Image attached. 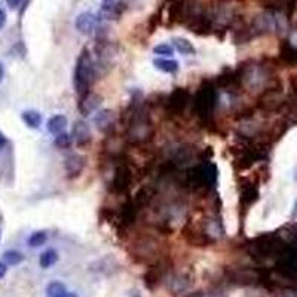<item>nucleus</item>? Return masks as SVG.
Segmentation results:
<instances>
[{"label":"nucleus","instance_id":"obj_4","mask_svg":"<svg viewBox=\"0 0 297 297\" xmlns=\"http://www.w3.org/2000/svg\"><path fill=\"white\" fill-rule=\"evenodd\" d=\"M95 72H97V67L94 66V61L88 49H84L81 55L78 57V61L75 66V75H73L75 89L79 97L89 92V88L95 81Z\"/></svg>","mask_w":297,"mask_h":297},{"label":"nucleus","instance_id":"obj_13","mask_svg":"<svg viewBox=\"0 0 297 297\" xmlns=\"http://www.w3.org/2000/svg\"><path fill=\"white\" fill-rule=\"evenodd\" d=\"M115 122H116L115 113L112 110H107V109L100 110L94 118V124L101 132H110L115 127Z\"/></svg>","mask_w":297,"mask_h":297},{"label":"nucleus","instance_id":"obj_23","mask_svg":"<svg viewBox=\"0 0 297 297\" xmlns=\"http://www.w3.org/2000/svg\"><path fill=\"white\" fill-rule=\"evenodd\" d=\"M153 64H155V67L158 70H161L164 73H175L178 70V63L175 60H162V58H159V60H155Z\"/></svg>","mask_w":297,"mask_h":297},{"label":"nucleus","instance_id":"obj_33","mask_svg":"<svg viewBox=\"0 0 297 297\" xmlns=\"http://www.w3.org/2000/svg\"><path fill=\"white\" fill-rule=\"evenodd\" d=\"M6 3H8L9 8L15 9V8H18V6L23 3V0H6Z\"/></svg>","mask_w":297,"mask_h":297},{"label":"nucleus","instance_id":"obj_21","mask_svg":"<svg viewBox=\"0 0 297 297\" xmlns=\"http://www.w3.org/2000/svg\"><path fill=\"white\" fill-rule=\"evenodd\" d=\"M21 118H23L24 124L32 129H38L42 124V116L36 110H26V112H23Z\"/></svg>","mask_w":297,"mask_h":297},{"label":"nucleus","instance_id":"obj_19","mask_svg":"<svg viewBox=\"0 0 297 297\" xmlns=\"http://www.w3.org/2000/svg\"><path fill=\"white\" fill-rule=\"evenodd\" d=\"M58 253H57V250H54V248H48V250H45L42 254H41V257H39V264H41V267L42 269H49V267H52L57 261H58Z\"/></svg>","mask_w":297,"mask_h":297},{"label":"nucleus","instance_id":"obj_8","mask_svg":"<svg viewBox=\"0 0 297 297\" xmlns=\"http://www.w3.org/2000/svg\"><path fill=\"white\" fill-rule=\"evenodd\" d=\"M260 196L258 192V184L250 178L241 180L239 183V204L242 205V208H250L251 205H254L257 202Z\"/></svg>","mask_w":297,"mask_h":297},{"label":"nucleus","instance_id":"obj_35","mask_svg":"<svg viewBox=\"0 0 297 297\" xmlns=\"http://www.w3.org/2000/svg\"><path fill=\"white\" fill-rule=\"evenodd\" d=\"M6 143H8V140H6V137L2 134V132H0V150H2L5 146H6Z\"/></svg>","mask_w":297,"mask_h":297},{"label":"nucleus","instance_id":"obj_28","mask_svg":"<svg viewBox=\"0 0 297 297\" xmlns=\"http://www.w3.org/2000/svg\"><path fill=\"white\" fill-rule=\"evenodd\" d=\"M153 52L156 55H162V57H171L174 54V48L168 43H161L158 46L153 48Z\"/></svg>","mask_w":297,"mask_h":297},{"label":"nucleus","instance_id":"obj_22","mask_svg":"<svg viewBox=\"0 0 297 297\" xmlns=\"http://www.w3.org/2000/svg\"><path fill=\"white\" fill-rule=\"evenodd\" d=\"M172 42H174V48L180 54H183V55H193L195 54V46L187 39H184V38H174Z\"/></svg>","mask_w":297,"mask_h":297},{"label":"nucleus","instance_id":"obj_24","mask_svg":"<svg viewBox=\"0 0 297 297\" xmlns=\"http://www.w3.org/2000/svg\"><path fill=\"white\" fill-rule=\"evenodd\" d=\"M168 285L171 287L172 293H180L189 287V281L186 275H174L171 281H168Z\"/></svg>","mask_w":297,"mask_h":297},{"label":"nucleus","instance_id":"obj_6","mask_svg":"<svg viewBox=\"0 0 297 297\" xmlns=\"http://www.w3.org/2000/svg\"><path fill=\"white\" fill-rule=\"evenodd\" d=\"M190 101V92L186 88H175L165 101V110L171 116L181 115Z\"/></svg>","mask_w":297,"mask_h":297},{"label":"nucleus","instance_id":"obj_29","mask_svg":"<svg viewBox=\"0 0 297 297\" xmlns=\"http://www.w3.org/2000/svg\"><path fill=\"white\" fill-rule=\"evenodd\" d=\"M70 144H72V137H70L69 134L61 132V134L57 135V138H55V146H57V147H60V149H67Z\"/></svg>","mask_w":297,"mask_h":297},{"label":"nucleus","instance_id":"obj_38","mask_svg":"<svg viewBox=\"0 0 297 297\" xmlns=\"http://www.w3.org/2000/svg\"><path fill=\"white\" fill-rule=\"evenodd\" d=\"M61 297H79V296H78L76 293H69V291H67V293H64Z\"/></svg>","mask_w":297,"mask_h":297},{"label":"nucleus","instance_id":"obj_14","mask_svg":"<svg viewBox=\"0 0 297 297\" xmlns=\"http://www.w3.org/2000/svg\"><path fill=\"white\" fill-rule=\"evenodd\" d=\"M155 196H156V189L153 186H143L135 193L132 201H134V204L137 205L138 210H143V208H146V207H149L152 204Z\"/></svg>","mask_w":297,"mask_h":297},{"label":"nucleus","instance_id":"obj_11","mask_svg":"<svg viewBox=\"0 0 297 297\" xmlns=\"http://www.w3.org/2000/svg\"><path fill=\"white\" fill-rule=\"evenodd\" d=\"M86 165V159L85 156L79 155V153H73L70 156L66 158V162H64V168H66V172H67V177L69 178H76L82 174L84 168Z\"/></svg>","mask_w":297,"mask_h":297},{"label":"nucleus","instance_id":"obj_25","mask_svg":"<svg viewBox=\"0 0 297 297\" xmlns=\"http://www.w3.org/2000/svg\"><path fill=\"white\" fill-rule=\"evenodd\" d=\"M64 293H67V288L63 282L52 281L46 285V297H61Z\"/></svg>","mask_w":297,"mask_h":297},{"label":"nucleus","instance_id":"obj_16","mask_svg":"<svg viewBox=\"0 0 297 297\" xmlns=\"http://www.w3.org/2000/svg\"><path fill=\"white\" fill-rule=\"evenodd\" d=\"M97 17L91 12H84L76 18V29L82 35H91L97 27Z\"/></svg>","mask_w":297,"mask_h":297},{"label":"nucleus","instance_id":"obj_18","mask_svg":"<svg viewBox=\"0 0 297 297\" xmlns=\"http://www.w3.org/2000/svg\"><path fill=\"white\" fill-rule=\"evenodd\" d=\"M66 127H67V118H66L64 115H55V116H52V118L48 121V124H46L48 131H49L51 134H57V135L61 134V132H64Z\"/></svg>","mask_w":297,"mask_h":297},{"label":"nucleus","instance_id":"obj_12","mask_svg":"<svg viewBox=\"0 0 297 297\" xmlns=\"http://www.w3.org/2000/svg\"><path fill=\"white\" fill-rule=\"evenodd\" d=\"M101 95L95 94V92H86L85 95L81 97V101H79V112L84 115V116H88L91 115L92 112H95L98 109V106L101 104Z\"/></svg>","mask_w":297,"mask_h":297},{"label":"nucleus","instance_id":"obj_34","mask_svg":"<svg viewBox=\"0 0 297 297\" xmlns=\"http://www.w3.org/2000/svg\"><path fill=\"white\" fill-rule=\"evenodd\" d=\"M8 272V267H6V263L5 261H0V279H2Z\"/></svg>","mask_w":297,"mask_h":297},{"label":"nucleus","instance_id":"obj_2","mask_svg":"<svg viewBox=\"0 0 297 297\" xmlns=\"http://www.w3.org/2000/svg\"><path fill=\"white\" fill-rule=\"evenodd\" d=\"M285 245L287 241L282 238V235L279 232H272L251 239L247 244V251L254 260L261 261L270 257H278Z\"/></svg>","mask_w":297,"mask_h":297},{"label":"nucleus","instance_id":"obj_30","mask_svg":"<svg viewBox=\"0 0 297 297\" xmlns=\"http://www.w3.org/2000/svg\"><path fill=\"white\" fill-rule=\"evenodd\" d=\"M210 297H227V294H226V291H223V290H214V291H211L210 293Z\"/></svg>","mask_w":297,"mask_h":297},{"label":"nucleus","instance_id":"obj_20","mask_svg":"<svg viewBox=\"0 0 297 297\" xmlns=\"http://www.w3.org/2000/svg\"><path fill=\"white\" fill-rule=\"evenodd\" d=\"M281 60L285 64H296L297 63V48H294L288 42H284L281 46Z\"/></svg>","mask_w":297,"mask_h":297},{"label":"nucleus","instance_id":"obj_36","mask_svg":"<svg viewBox=\"0 0 297 297\" xmlns=\"http://www.w3.org/2000/svg\"><path fill=\"white\" fill-rule=\"evenodd\" d=\"M186 297H205V294H204L202 291H192V293H189Z\"/></svg>","mask_w":297,"mask_h":297},{"label":"nucleus","instance_id":"obj_3","mask_svg":"<svg viewBox=\"0 0 297 297\" xmlns=\"http://www.w3.org/2000/svg\"><path fill=\"white\" fill-rule=\"evenodd\" d=\"M215 106H217V86L215 84L205 81L198 88L193 97V112L202 122H208L214 113Z\"/></svg>","mask_w":297,"mask_h":297},{"label":"nucleus","instance_id":"obj_7","mask_svg":"<svg viewBox=\"0 0 297 297\" xmlns=\"http://www.w3.org/2000/svg\"><path fill=\"white\" fill-rule=\"evenodd\" d=\"M263 275H264L263 270H258V269L238 267V269H230L227 273V278L230 282L238 285H253V284L261 282Z\"/></svg>","mask_w":297,"mask_h":297},{"label":"nucleus","instance_id":"obj_10","mask_svg":"<svg viewBox=\"0 0 297 297\" xmlns=\"http://www.w3.org/2000/svg\"><path fill=\"white\" fill-rule=\"evenodd\" d=\"M165 276V267H164V261L162 260H156L155 264H152L146 273L143 275V281H144V285L149 288V290H155L161 281L164 279Z\"/></svg>","mask_w":297,"mask_h":297},{"label":"nucleus","instance_id":"obj_5","mask_svg":"<svg viewBox=\"0 0 297 297\" xmlns=\"http://www.w3.org/2000/svg\"><path fill=\"white\" fill-rule=\"evenodd\" d=\"M134 171L128 162H119L113 171V177L110 181V190L115 195H125L132 187Z\"/></svg>","mask_w":297,"mask_h":297},{"label":"nucleus","instance_id":"obj_39","mask_svg":"<svg viewBox=\"0 0 297 297\" xmlns=\"http://www.w3.org/2000/svg\"><path fill=\"white\" fill-rule=\"evenodd\" d=\"M291 217H293V218H297V202H296V205H294V208H293Z\"/></svg>","mask_w":297,"mask_h":297},{"label":"nucleus","instance_id":"obj_26","mask_svg":"<svg viewBox=\"0 0 297 297\" xmlns=\"http://www.w3.org/2000/svg\"><path fill=\"white\" fill-rule=\"evenodd\" d=\"M3 260H5L6 264L17 266V264L23 263L24 254L20 253V251H17V250H8V251H5V254H3Z\"/></svg>","mask_w":297,"mask_h":297},{"label":"nucleus","instance_id":"obj_31","mask_svg":"<svg viewBox=\"0 0 297 297\" xmlns=\"http://www.w3.org/2000/svg\"><path fill=\"white\" fill-rule=\"evenodd\" d=\"M6 24V12L0 8V30H2Z\"/></svg>","mask_w":297,"mask_h":297},{"label":"nucleus","instance_id":"obj_15","mask_svg":"<svg viewBox=\"0 0 297 297\" xmlns=\"http://www.w3.org/2000/svg\"><path fill=\"white\" fill-rule=\"evenodd\" d=\"M72 134H73V138H75L76 144H79V146L89 144L91 140H92V135H91L89 127H88L84 121H78V122H75L73 129H72Z\"/></svg>","mask_w":297,"mask_h":297},{"label":"nucleus","instance_id":"obj_32","mask_svg":"<svg viewBox=\"0 0 297 297\" xmlns=\"http://www.w3.org/2000/svg\"><path fill=\"white\" fill-rule=\"evenodd\" d=\"M245 297H266L263 291H258V290H253V291H248Z\"/></svg>","mask_w":297,"mask_h":297},{"label":"nucleus","instance_id":"obj_9","mask_svg":"<svg viewBox=\"0 0 297 297\" xmlns=\"http://www.w3.org/2000/svg\"><path fill=\"white\" fill-rule=\"evenodd\" d=\"M184 239L190 244V245H195V247H207L212 242V238L202 229V230H198L195 229L190 223H187L183 230H181Z\"/></svg>","mask_w":297,"mask_h":297},{"label":"nucleus","instance_id":"obj_1","mask_svg":"<svg viewBox=\"0 0 297 297\" xmlns=\"http://www.w3.org/2000/svg\"><path fill=\"white\" fill-rule=\"evenodd\" d=\"M127 137L134 144H144L153 137L150 115L141 106H132L127 121Z\"/></svg>","mask_w":297,"mask_h":297},{"label":"nucleus","instance_id":"obj_17","mask_svg":"<svg viewBox=\"0 0 297 297\" xmlns=\"http://www.w3.org/2000/svg\"><path fill=\"white\" fill-rule=\"evenodd\" d=\"M112 267H118V261L113 255H106V257L97 260L94 264H91L92 270L103 272V273H112Z\"/></svg>","mask_w":297,"mask_h":297},{"label":"nucleus","instance_id":"obj_27","mask_svg":"<svg viewBox=\"0 0 297 297\" xmlns=\"http://www.w3.org/2000/svg\"><path fill=\"white\" fill-rule=\"evenodd\" d=\"M46 241H48L46 232L38 230V232H33V233L30 235V238H29V245H30L32 248H39V247H42L43 244H46Z\"/></svg>","mask_w":297,"mask_h":297},{"label":"nucleus","instance_id":"obj_37","mask_svg":"<svg viewBox=\"0 0 297 297\" xmlns=\"http://www.w3.org/2000/svg\"><path fill=\"white\" fill-rule=\"evenodd\" d=\"M3 78H5V67H3L2 63H0V84H2Z\"/></svg>","mask_w":297,"mask_h":297}]
</instances>
